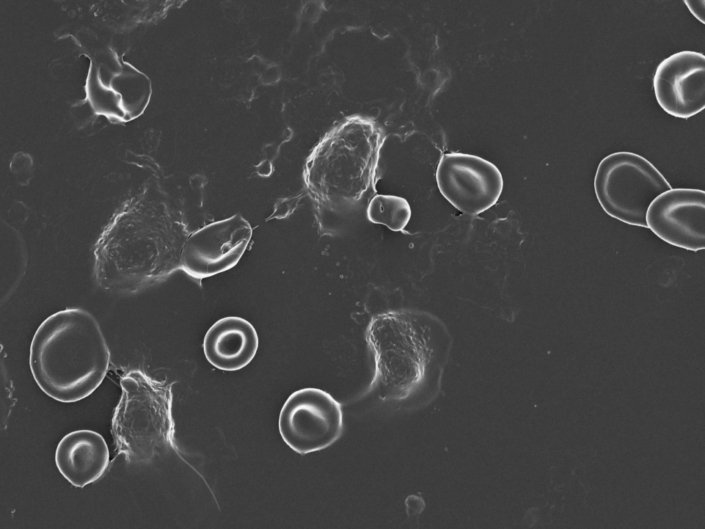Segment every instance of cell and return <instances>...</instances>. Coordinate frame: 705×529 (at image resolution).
Segmentation results:
<instances>
[{"instance_id": "obj_13", "label": "cell", "mask_w": 705, "mask_h": 529, "mask_svg": "<svg viewBox=\"0 0 705 529\" xmlns=\"http://www.w3.org/2000/svg\"><path fill=\"white\" fill-rule=\"evenodd\" d=\"M411 209L403 198L378 194L370 201L367 218L371 222L386 226L394 231H402L411 218Z\"/></svg>"}, {"instance_id": "obj_5", "label": "cell", "mask_w": 705, "mask_h": 529, "mask_svg": "<svg viewBox=\"0 0 705 529\" xmlns=\"http://www.w3.org/2000/svg\"><path fill=\"white\" fill-rule=\"evenodd\" d=\"M122 395L115 408L112 433L117 448L129 461L151 454L158 439L159 413L170 402V391L140 371L120 380Z\"/></svg>"}, {"instance_id": "obj_12", "label": "cell", "mask_w": 705, "mask_h": 529, "mask_svg": "<svg viewBox=\"0 0 705 529\" xmlns=\"http://www.w3.org/2000/svg\"><path fill=\"white\" fill-rule=\"evenodd\" d=\"M258 348V337L246 320L229 316L215 322L207 331L203 351L208 362L227 371L240 370L249 364Z\"/></svg>"}, {"instance_id": "obj_3", "label": "cell", "mask_w": 705, "mask_h": 529, "mask_svg": "<svg viewBox=\"0 0 705 529\" xmlns=\"http://www.w3.org/2000/svg\"><path fill=\"white\" fill-rule=\"evenodd\" d=\"M366 340L375 360L371 389L383 400L406 398L421 380L428 358L420 329L406 313H380L370 320Z\"/></svg>"}, {"instance_id": "obj_4", "label": "cell", "mask_w": 705, "mask_h": 529, "mask_svg": "<svg viewBox=\"0 0 705 529\" xmlns=\"http://www.w3.org/2000/svg\"><path fill=\"white\" fill-rule=\"evenodd\" d=\"M594 190L602 209L626 224L647 228L651 203L672 187L660 172L643 156L618 152L604 157L594 178Z\"/></svg>"}, {"instance_id": "obj_11", "label": "cell", "mask_w": 705, "mask_h": 529, "mask_svg": "<svg viewBox=\"0 0 705 529\" xmlns=\"http://www.w3.org/2000/svg\"><path fill=\"white\" fill-rule=\"evenodd\" d=\"M55 462L61 474L74 486L83 488L98 479L109 464V451L103 436L92 430L65 435L57 445Z\"/></svg>"}, {"instance_id": "obj_10", "label": "cell", "mask_w": 705, "mask_h": 529, "mask_svg": "<svg viewBox=\"0 0 705 529\" xmlns=\"http://www.w3.org/2000/svg\"><path fill=\"white\" fill-rule=\"evenodd\" d=\"M656 100L669 114L688 118L705 108V56L684 50L662 61L653 76Z\"/></svg>"}, {"instance_id": "obj_9", "label": "cell", "mask_w": 705, "mask_h": 529, "mask_svg": "<svg viewBox=\"0 0 705 529\" xmlns=\"http://www.w3.org/2000/svg\"><path fill=\"white\" fill-rule=\"evenodd\" d=\"M647 228L664 242L687 250L705 248V191L671 188L657 196L646 213Z\"/></svg>"}, {"instance_id": "obj_8", "label": "cell", "mask_w": 705, "mask_h": 529, "mask_svg": "<svg viewBox=\"0 0 705 529\" xmlns=\"http://www.w3.org/2000/svg\"><path fill=\"white\" fill-rule=\"evenodd\" d=\"M252 228L241 214L209 224L189 236L181 251L184 270L196 278L233 267L251 238Z\"/></svg>"}, {"instance_id": "obj_1", "label": "cell", "mask_w": 705, "mask_h": 529, "mask_svg": "<svg viewBox=\"0 0 705 529\" xmlns=\"http://www.w3.org/2000/svg\"><path fill=\"white\" fill-rule=\"evenodd\" d=\"M29 362L35 382L46 395L71 403L88 397L100 386L110 353L95 317L83 309L67 308L39 325Z\"/></svg>"}, {"instance_id": "obj_14", "label": "cell", "mask_w": 705, "mask_h": 529, "mask_svg": "<svg viewBox=\"0 0 705 529\" xmlns=\"http://www.w3.org/2000/svg\"><path fill=\"white\" fill-rule=\"evenodd\" d=\"M693 14V15L700 22L704 23V3L705 1H684Z\"/></svg>"}, {"instance_id": "obj_6", "label": "cell", "mask_w": 705, "mask_h": 529, "mask_svg": "<svg viewBox=\"0 0 705 529\" xmlns=\"http://www.w3.org/2000/svg\"><path fill=\"white\" fill-rule=\"evenodd\" d=\"M278 428L284 442L297 453L304 455L323 450L341 435V406L322 389L297 390L282 406Z\"/></svg>"}, {"instance_id": "obj_7", "label": "cell", "mask_w": 705, "mask_h": 529, "mask_svg": "<svg viewBox=\"0 0 705 529\" xmlns=\"http://www.w3.org/2000/svg\"><path fill=\"white\" fill-rule=\"evenodd\" d=\"M436 179L443 197L456 209L471 216L494 205L503 189L502 174L495 165L463 153L443 155Z\"/></svg>"}, {"instance_id": "obj_2", "label": "cell", "mask_w": 705, "mask_h": 529, "mask_svg": "<svg viewBox=\"0 0 705 529\" xmlns=\"http://www.w3.org/2000/svg\"><path fill=\"white\" fill-rule=\"evenodd\" d=\"M381 139L370 126L344 127L321 143L304 172L308 191L318 206L336 211L361 199L374 184Z\"/></svg>"}]
</instances>
